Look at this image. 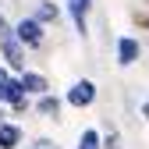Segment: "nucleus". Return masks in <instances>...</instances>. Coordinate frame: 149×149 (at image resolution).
I'll return each mask as SVG.
<instances>
[{"mask_svg":"<svg viewBox=\"0 0 149 149\" xmlns=\"http://www.w3.org/2000/svg\"><path fill=\"white\" fill-rule=\"evenodd\" d=\"M0 53H4V68L7 71H18L22 74L25 71V46L18 43V36H14V25L7 22L4 14H0Z\"/></svg>","mask_w":149,"mask_h":149,"instance_id":"1","label":"nucleus"},{"mask_svg":"<svg viewBox=\"0 0 149 149\" xmlns=\"http://www.w3.org/2000/svg\"><path fill=\"white\" fill-rule=\"evenodd\" d=\"M0 103H11L14 114H25L29 110V96L22 92V85H18V78L0 64Z\"/></svg>","mask_w":149,"mask_h":149,"instance_id":"2","label":"nucleus"},{"mask_svg":"<svg viewBox=\"0 0 149 149\" xmlns=\"http://www.w3.org/2000/svg\"><path fill=\"white\" fill-rule=\"evenodd\" d=\"M64 103H68V107H74V110L92 107V103H96V82H92V78H78V82H71Z\"/></svg>","mask_w":149,"mask_h":149,"instance_id":"3","label":"nucleus"},{"mask_svg":"<svg viewBox=\"0 0 149 149\" xmlns=\"http://www.w3.org/2000/svg\"><path fill=\"white\" fill-rule=\"evenodd\" d=\"M14 36H18L22 46H32V50H36V46H43V36H46V32H43V25L36 22V18H22V22L14 25Z\"/></svg>","mask_w":149,"mask_h":149,"instance_id":"4","label":"nucleus"},{"mask_svg":"<svg viewBox=\"0 0 149 149\" xmlns=\"http://www.w3.org/2000/svg\"><path fill=\"white\" fill-rule=\"evenodd\" d=\"M89 11H92V0H68V14L78 36H89Z\"/></svg>","mask_w":149,"mask_h":149,"instance_id":"5","label":"nucleus"},{"mask_svg":"<svg viewBox=\"0 0 149 149\" xmlns=\"http://www.w3.org/2000/svg\"><path fill=\"white\" fill-rule=\"evenodd\" d=\"M139 57H142V43L135 39V36H121V39H117V64L121 68H132Z\"/></svg>","mask_w":149,"mask_h":149,"instance_id":"6","label":"nucleus"},{"mask_svg":"<svg viewBox=\"0 0 149 149\" xmlns=\"http://www.w3.org/2000/svg\"><path fill=\"white\" fill-rule=\"evenodd\" d=\"M18 85H22L25 96H43V92H50L46 74H39V71H22L18 74Z\"/></svg>","mask_w":149,"mask_h":149,"instance_id":"7","label":"nucleus"},{"mask_svg":"<svg viewBox=\"0 0 149 149\" xmlns=\"http://www.w3.org/2000/svg\"><path fill=\"white\" fill-rule=\"evenodd\" d=\"M61 107H64V100H61V96H53V92L36 96V114H43V117H50V121H57V117H61Z\"/></svg>","mask_w":149,"mask_h":149,"instance_id":"8","label":"nucleus"},{"mask_svg":"<svg viewBox=\"0 0 149 149\" xmlns=\"http://www.w3.org/2000/svg\"><path fill=\"white\" fill-rule=\"evenodd\" d=\"M25 139L22 132V124H14V121H0V149H18Z\"/></svg>","mask_w":149,"mask_h":149,"instance_id":"9","label":"nucleus"},{"mask_svg":"<svg viewBox=\"0 0 149 149\" xmlns=\"http://www.w3.org/2000/svg\"><path fill=\"white\" fill-rule=\"evenodd\" d=\"M36 22H39V25H50V22H57V18H61V11H57V4H50V0H43V4L39 7H36Z\"/></svg>","mask_w":149,"mask_h":149,"instance_id":"10","label":"nucleus"},{"mask_svg":"<svg viewBox=\"0 0 149 149\" xmlns=\"http://www.w3.org/2000/svg\"><path fill=\"white\" fill-rule=\"evenodd\" d=\"M78 149H103V135L96 132V128H85V132L78 135Z\"/></svg>","mask_w":149,"mask_h":149,"instance_id":"11","label":"nucleus"},{"mask_svg":"<svg viewBox=\"0 0 149 149\" xmlns=\"http://www.w3.org/2000/svg\"><path fill=\"white\" fill-rule=\"evenodd\" d=\"M103 149H124V146H121V135H117V128H110V132L103 135Z\"/></svg>","mask_w":149,"mask_h":149,"instance_id":"12","label":"nucleus"},{"mask_svg":"<svg viewBox=\"0 0 149 149\" xmlns=\"http://www.w3.org/2000/svg\"><path fill=\"white\" fill-rule=\"evenodd\" d=\"M29 149H61V146L53 142V139H36V142H32Z\"/></svg>","mask_w":149,"mask_h":149,"instance_id":"13","label":"nucleus"},{"mask_svg":"<svg viewBox=\"0 0 149 149\" xmlns=\"http://www.w3.org/2000/svg\"><path fill=\"white\" fill-rule=\"evenodd\" d=\"M142 117H146V121H149V100H146V103H142Z\"/></svg>","mask_w":149,"mask_h":149,"instance_id":"14","label":"nucleus"},{"mask_svg":"<svg viewBox=\"0 0 149 149\" xmlns=\"http://www.w3.org/2000/svg\"><path fill=\"white\" fill-rule=\"evenodd\" d=\"M0 121H4V110H0Z\"/></svg>","mask_w":149,"mask_h":149,"instance_id":"15","label":"nucleus"}]
</instances>
